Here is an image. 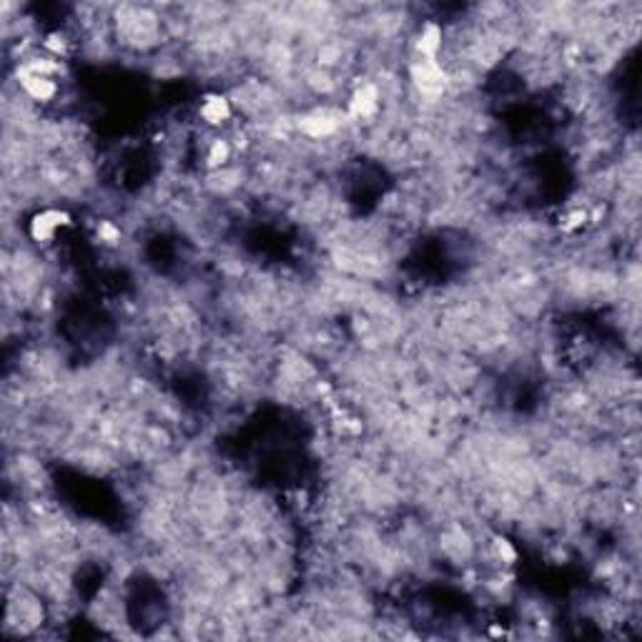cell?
<instances>
[{"mask_svg":"<svg viewBox=\"0 0 642 642\" xmlns=\"http://www.w3.org/2000/svg\"><path fill=\"white\" fill-rule=\"evenodd\" d=\"M70 224H73V221H70V216L66 211H60V208H43V211H38L36 216L30 218L28 234L36 244L48 247V244H53V241L58 238L60 231L68 228Z\"/></svg>","mask_w":642,"mask_h":642,"instance_id":"1","label":"cell"},{"mask_svg":"<svg viewBox=\"0 0 642 642\" xmlns=\"http://www.w3.org/2000/svg\"><path fill=\"white\" fill-rule=\"evenodd\" d=\"M231 116H234V103L226 96H221V93H208L206 99L201 100V106H198V119L208 129L226 126Z\"/></svg>","mask_w":642,"mask_h":642,"instance_id":"2","label":"cell"}]
</instances>
